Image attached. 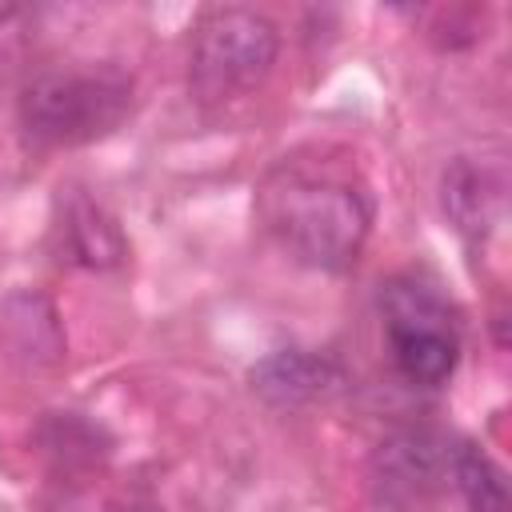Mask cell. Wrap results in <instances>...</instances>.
<instances>
[{"mask_svg": "<svg viewBox=\"0 0 512 512\" xmlns=\"http://www.w3.org/2000/svg\"><path fill=\"white\" fill-rule=\"evenodd\" d=\"M452 448L436 432H396L376 448L372 488L388 512H424L452 484Z\"/></svg>", "mask_w": 512, "mask_h": 512, "instance_id": "cell-5", "label": "cell"}, {"mask_svg": "<svg viewBox=\"0 0 512 512\" xmlns=\"http://www.w3.org/2000/svg\"><path fill=\"white\" fill-rule=\"evenodd\" d=\"M452 488L468 504V512H512L508 504V480L500 464L480 452L476 444H456L452 448Z\"/></svg>", "mask_w": 512, "mask_h": 512, "instance_id": "cell-9", "label": "cell"}, {"mask_svg": "<svg viewBox=\"0 0 512 512\" xmlns=\"http://www.w3.org/2000/svg\"><path fill=\"white\" fill-rule=\"evenodd\" d=\"M64 244H60V260L84 264V268H108L124 256V240L116 232V224L92 204V200H72V208L64 212Z\"/></svg>", "mask_w": 512, "mask_h": 512, "instance_id": "cell-8", "label": "cell"}, {"mask_svg": "<svg viewBox=\"0 0 512 512\" xmlns=\"http://www.w3.org/2000/svg\"><path fill=\"white\" fill-rule=\"evenodd\" d=\"M440 200L456 232L480 244L500 216V180L472 160H456L440 180Z\"/></svg>", "mask_w": 512, "mask_h": 512, "instance_id": "cell-7", "label": "cell"}, {"mask_svg": "<svg viewBox=\"0 0 512 512\" xmlns=\"http://www.w3.org/2000/svg\"><path fill=\"white\" fill-rule=\"evenodd\" d=\"M380 312L392 368L416 388L448 384L460 364V332L444 296L420 280L400 276L380 284Z\"/></svg>", "mask_w": 512, "mask_h": 512, "instance_id": "cell-4", "label": "cell"}, {"mask_svg": "<svg viewBox=\"0 0 512 512\" xmlns=\"http://www.w3.org/2000/svg\"><path fill=\"white\" fill-rule=\"evenodd\" d=\"M252 388L276 408H300L340 388V368L304 348H280L252 368Z\"/></svg>", "mask_w": 512, "mask_h": 512, "instance_id": "cell-6", "label": "cell"}, {"mask_svg": "<svg viewBox=\"0 0 512 512\" xmlns=\"http://www.w3.org/2000/svg\"><path fill=\"white\" fill-rule=\"evenodd\" d=\"M132 108V80L116 68H52L20 92V124L32 140L72 148L108 136Z\"/></svg>", "mask_w": 512, "mask_h": 512, "instance_id": "cell-2", "label": "cell"}, {"mask_svg": "<svg viewBox=\"0 0 512 512\" xmlns=\"http://www.w3.org/2000/svg\"><path fill=\"white\" fill-rule=\"evenodd\" d=\"M280 52V28L256 8H208L192 36L188 88L200 104H228L264 84Z\"/></svg>", "mask_w": 512, "mask_h": 512, "instance_id": "cell-3", "label": "cell"}, {"mask_svg": "<svg viewBox=\"0 0 512 512\" xmlns=\"http://www.w3.org/2000/svg\"><path fill=\"white\" fill-rule=\"evenodd\" d=\"M256 204L280 248L320 272L348 268L372 228L368 188L328 160H280Z\"/></svg>", "mask_w": 512, "mask_h": 512, "instance_id": "cell-1", "label": "cell"}]
</instances>
